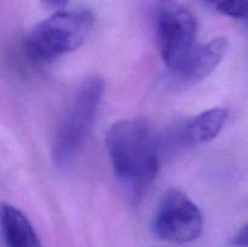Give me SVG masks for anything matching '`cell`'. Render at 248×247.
I'll return each instance as SVG.
<instances>
[{
    "label": "cell",
    "mask_w": 248,
    "mask_h": 247,
    "mask_svg": "<svg viewBox=\"0 0 248 247\" xmlns=\"http://www.w3.org/2000/svg\"><path fill=\"white\" fill-rule=\"evenodd\" d=\"M92 27L93 16L87 10L58 11L29 31L24 40V50L33 62H52L80 47Z\"/></svg>",
    "instance_id": "obj_2"
},
{
    "label": "cell",
    "mask_w": 248,
    "mask_h": 247,
    "mask_svg": "<svg viewBox=\"0 0 248 247\" xmlns=\"http://www.w3.org/2000/svg\"><path fill=\"white\" fill-rule=\"evenodd\" d=\"M1 232L6 247H43L28 218L9 203L1 205Z\"/></svg>",
    "instance_id": "obj_8"
},
{
    "label": "cell",
    "mask_w": 248,
    "mask_h": 247,
    "mask_svg": "<svg viewBox=\"0 0 248 247\" xmlns=\"http://www.w3.org/2000/svg\"><path fill=\"white\" fill-rule=\"evenodd\" d=\"M232 244L236 247H248V222L232 237Z\"/></svg>",
    "instance_id": "obj_10"
},
{
    "label": "cell",
    "mask_w": 248,
    "mask_h": 247,
    "mask_svg": "<svg viewBox=\"0 0 248 247\" xmlns=\"http://www.w3.org/2000/svg\"><path fill=\"white\" fill-rule=\"evenodd\" d=\"M44 5L47 7H62L67 4L69 0H41Z\"/></svg>",
    "instance_id": "obj_11"
},
{
    "label": "cell",
    "mask_w": 248,
    "mask_h": 247,
    "mask_svg": "<svg viewBox=\"0 0 248 247\" xmlns=\"http://www.w3.org/2000/svg\"><path fill=\"white\" fill-rule=\"evenodd\" d=\"M219 14L232 18H245L248 10V0H200Z\"/></svg>",
    "instance_id": "obj_9"
},
{
    "label": "cell",
    "mask_w": 248,
    "mask_h": 247,
    "mask_svg": "<svg viewBox=\"0 0 248 247\" xmlns=\"http://www.w3.org/2000/svg\"><path fill=\"white\" fill-rule=\"evenodd\" d=\"M157 45L167 73L178 69L198 45V22L193 12L177 0H156L154 10Z\"/></svg>",
    "instance_id": "obj_4"
},
{
    "label": "cell",
    "mask_w": 248,
    "mask_h": 247,
    "mask_svg": "<svg viewBox=\"0 0 248 247\" xmlns=\"http://www.w3.org/2000/svg\"><path fill=\"white\" fill-rule=\"evenodd\" d=\"M245 19H246L247 23H248V10H247V15H246V17H245Z\"/></svg>",
    "instance_id": "obj_12"
},
{
    "label": "cell",
    "mask_w": 248,
    "mask_h": 247,
    "mask_svg": "<svg viewBox=\"0 0 248 247\" xmlns=\"http://www.w3.org/2000/svg\"><path fill=\"white\" fill-rule=\"evenodd\" d=\"M202 228L201 211L179 190H170L165 194L152 224L155 236L179 245L195 241Z\"/></svg>",
    "instance_id": "obj_5"
},
{
    "label": "cell",
    "mask_w": 248,
    "mask_h": 247,
    "mask_svg": "<svg viewBox=\"0 0 248 247\" xmlns=\"http://www.w3.org/2000/svg\"><path fill=\"white\" fill-rule=\"evenodd\" d=\"M104 92L99 77L85 79L75 92L56 128L52 142V161L57 169L67 166L86 139L96 119Z\"/></svg>",
    "instance_id": "obj_3"
},
{
    "label": "cell",
    "mask_w": 248,
    "mask_h": 247,
    "mask_svg": "<svg viewBox=\"0 0 248 247\" xmlns=\"http://www.w3.org/2000/svg\"><path fill=\"white\" fill-rule=\"evenodd\" d=\"M106 147L115 174L135 193L147 189L156 178L157 142L144 119H124L114 123L106 133Z\"/></svg>",
    "instance_id": "obj_1"
},
{
    "label": "cell",
    "mask_w": 248,
    "mask_h": 247,
    "mask_svg": "<svg viewBox=\"0 0 248 247\" xmlns=\"http://www.w3.org/2000/svg\"><path fill=\"white\" fill-rule=\"evenodd\" d=\"M228 116L229 111L225 108L208 109L179 126L174 132V142L184 148L210 142L219 135Z\"/></svg>",
    "instance_id": "obj_7"
},
{
    "label": "cell",
    "mask_w": 248,
    "mask_h": 247,
    "mask_svg": "<svg viewBox=\"0 0 248 247\" xmlns=\"http://www.w3.org/2000/svg\"><path fill=\"white\" fill-rule=\"evenodd\" d=\"M228 40L218 36L205 44H199L190 57L177 70L167 73L169 80L177 86H188L207 77L224 58Z\"/></svg>",
    "instance_id": "obj_6"
}]
</instances>
